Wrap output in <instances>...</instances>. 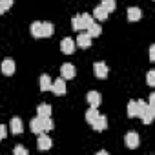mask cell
I'll return each mask as SVG.
<instances>
[{
    "instance_id": "cell-1",
    "label": "cell",
    "mask_w": 155,
    "mask_h": 155,
    "mask_svg": "<svg viewBox=\"0 0 155 155\" xmlns=\"http://www.w3.org/2000/svg\"><path fill=\"white\" fill-rule=\"evenodd\" d=\"M51 91L55 93V95H64L66 93V79H57V81H53V84H51Z\"/></svg>"
},
{
    "instance_id": "cell-19",
    "label": "cell",
    "mask_w": 155,
    "mask_h": 155,
    "mask_svg": "<svg viewBox=\"0 0 155 155\" xmlns=\"http://www.w3.org/2000/svg\"><path fill=\"white\" fill-rule=\"evenodd\" d=\"M37 113H38V117H51V106L49 104H38Z\"/></svg>"
},
{
    "instance_id": "cell-18",
    "label": "cell",
    "mask_w": 155,
    "mask_h": 155,
    "mask_svg": "<svg viewBox=\"0 0 155 155\" xmlns=\"http://www.w3.org/2000/svg\"><path fill=\"white\" fill-rule=\"evenodd\" d=\"M29 128H31V131H33V133H37V135L44 131V128H42V124H40V119H38V117L31 119V122H29Z\"/></svg>"
},
{
    "instance_id": "cell-11",
    "label": "cell",
    "mask_w": 155,
    "mask_h": 155,
    "mask_svg": "<svg viewBox=\"0 0 155 155\" xmlns=\"http://www.w3.org/2000/svg\"><path fill=\"white\" fill-rule=\"evenodd\" d=\"M51 84H53V81H51V77L49 75H40V91H51Z\"/></svg>"
},
{
    "instance_id": "cell-6",
    "label": "cell",
    "mask_w": 155,
    "mask_h": 155,
    "mask_svg": "<svg viewBox=\"0 0 155 155\" xmlns=\"http://www.w3.org/2000/svg\"><path fill=\"white\" fill-rule=\"evenodd\" d=\"M93 73H95V77H99V79H106L108 77V66L104 62H95L93 64Z\"/></svg>"
},
{
    "instance_id": "cell-24",
    "label": "cell",
    "mask_w": 155,
    "mask_h": 155,
    "mask_svg": "<svg viewBox=\"0 0 155 155\" xmlns=\"http://www.w3.org/2000/svg\"><path fill=\"white\" fill-rule=\"evenodd\" d=\"M101 6L108 11V13H113L115 11V8H117V4H115V0H102L101 2Z\"/></svg>"
},
{
    "instance_id": "cell-12",
    "label": "cell",
    "mask_w": 155,
    "mask_h": 155,
    "mask_svg": "<svg viewBox=\"0 0 155 155\" xmlns=\"http://www.w3.org/2000/svg\"><path fill=\"white\" fill-rule=\"evenodd\" d=\"M79 22H81V31H84V29H88V28L91 26L93 17L88 15V13H82V15H79Z\"/></svg>"
},
{
    "instance_id": "cell-22",
    "label": "cell",
    "mask_w": 155,
    "mask_h": 155,
    "mask_svg": "<svg viewBox=\"0 0 155 155\" xmlns=\"http://www.w3.org/2000/svg\"><path fill=\"white\" fill-rule=\"evenodd\" d=\"M38 117V115H37ZM40 119V124H42V128H44V131H51L53 130V120H51V117H38Z\"/></svg>"
},
{
    "instance_id": "cell-25",
    "label": "cell",
    "mask_w": 155,
    "mask_h": 155,
    "mask_svg": "<svg viewBox=\"0 0 155 155\" xmlns=\"http://www.w3.org/2000/svg\"><path fill=\"white\" fill-rule=\"evenodd\" d=\"M99 115H101V113L97 111V108H93V106H91V108H90V110L86 111V120H88V122L91 124V122H93V120H95V119H97Z\"/></svg>"
},
{
    "instance_id": "cell-23",
    "label": "cell",
    "mask_w": 155,
    "mask_h": 155,
    "mask_svg": "<svg viewBox=\"0 0 155 155\" xmlns=\"http://www.w3.org/2000/svg\"><path fill=\"white\" fill-rule=\"evenodd\" d=\"M128 117H139V106H137V101H131L128 104Z\"/></svg>"
},
{
    "instance_id": "cell-2",
    "label": "cell",
    "mask_w": 155,
    "mask_h": 155,
    "mask_svg": "<svg viewBox=\"0 0 155 155\" xmlns=\"http://www.w3.org/2000/svg\"><path fill=\"white\" fill-rule=\"evenodd\" d=\"M60 51L66 53V55H71V53L75 51V40L69 38V37L62 38V42H60Z\"/></svg>"
},
{
    "instance_id": "cell-15",
    "label": "cell",
    "mask_w": 155,
    "mask_h": 155,
    "mask_svg": "<svg viewBox=\"0 0 155 155\" xmlns=\"http://www.w3.org/2000/svg\"><path fill=\"white\" fill-rule=\"evenodd\" d=\"M142 18V11L139 9V8H130L128 9V20L130 22H137V20H140Z\"/></svg>"
},
{
    "instance_id": "cell-8",
    "label": "cell",
    "mask_w": 155,
    "mask_h": 155,
    "mask_svg": "<svg viewBox=\"0 0 155 155\" xmlns=\"http://www.w3.org/2000/svg\"><path fill=\"white\" fill-rule=\"evenodd\" d=\"M91 126H93L95 131H104V130L108 128V119H106L104 115H99V117L91 122Z\"/></svg>"
},
{
    "instance_id": "cell-10",
    "label": "cell",
    "mask_w": 155,
    "mask_h": 155,
    "mask_svg": "<svg viewBox=\"0 0 155 155\" xmlns=\"http://www.w3.org/2000/svg\"><path fill=\"white\" fill-rule=\"evenodd\" d=\"M77 46L79 48H90L91 46V37H90V33H81L79 37H77Z\"/></svg>"
},
{
    "instance_id": "cell-32",
    "label": "cell",
    "mask_w": 155,
    "mask_h": 155,
    "mask_svg": "<svg viewBox=\"0 0 155 155\" xmlns=\"http://www.w3.org/2000/svg\"><path fill=\"white\" fill-rule=\"evenodd\" d=\"M150 106H155V93H150V101H148Z\"/></svg>"
},
{
    "instance_id": "cell-27",
    "label": "cell",
    "mask_w": 155,
    "mask_h": 155,
    "mask_svg": "<svg viewBox=\"0 0 155 155\" xmlns=\"http://www.w3.org/2000/svg\"><path fill=\"white\" fill-rule=\"evenodd\" d=\"M0 6L4 8V11H8L13 8V0H0Z\"/></svg>"
},
{
    "instance_id": "cell-30",
    "label": "cell",
    "mask_w": 155,
    "mask_h": 155,
    "mask_svg": "<svg viewBox=\"0 0 155 155\" xmlns=\"http://www.w3.org/2000/svg\"><path fill=\"white\" fill-rule=\"evenodd\" d=\"M6 135H8V128H6L4 124H0V140L6 139Z\"/></svg>"
},
{
    "instance_id": "cell-9",
    "label": "cell",
    "mask_w": 155,
    "mask_h": 155,
    "mask_svg": "<svg viewBox=\"0 0 155 155\" xmlns=\"http://www.w3.org/2000/svg\"><path fill=\"white\" fill-rule=\"evenodd\" d=\"M0 68H2V73L4 75H13L15 73V60H11V58H4L2 60V66H0Z\"/></svg>"
},
{
    "instance_id": "cell-33",
    "label": "cell",
    "mask_w": 155,
    "mask_h": 155,
    "mask_svg": "<svg viewBox=\"0 0 155 155\" xmlns=\"http://www.w3.org/2000/svg\"><path fill=\"white\" fill-rule=\"evenodd\" d=\"M2 13H4V8H2V6H0V15H2Z\"/></svg>"
},
{
    "instance_id": "cell-26",
    "label": "cell",
    "mask_w": 155,
    "mask_h": 155,
    "mask_svg": "<svg viewBox=\"0 0 155 155\" xmlns=\"http://www.w3.org/2000/svg\"><path fill=\"white\" fill-rule=\"evenodd\" d=\"M146 82H148V86H155V71H153V69L148 71V75H146Z\"/></svg>"
},
{
    "instance_id": "cell-21",
    "label": "cell",
    "mask_w": 155,
    "mask_h": 155,
    "mask_svg": "<svg viewBox=\"0 0 155 155\" xmlns=\"http://www.w3.org/2000/svg\"><path fill=\"white\" fill-rule=\"evenodd\" d=\"M53 31H55V28H53L51 22H42V38L44 37H51Z\"/></svg>"
},
{
    "instance_id": "cell-14",
    "label": "cell",
    "mask_w": 155,
    "mask_h": 155,
    "mask_svg": "<svg viewBox=\"0 0 155 155\" xmlns=\"http://www.w3.org/2000/svg\"><path fill=\"white\" fill-rule=\"evenodd\" d=\"M9 128H11V133H15V135L22 133V130H24V126H22V120H20L18 117H13V119H11V124H9Z\"/></svg>"
},
{
    "instance_id": "cell-20",
    "label": "cell",
    "mask_w": 155,
    "mask_h": 155,
    "mask_svg": "<svg viewBox=\"0 0 155 155\" xmlns=\"http://www.w3.org/2000/svg\"><path fill=\"white\" fill-rule=\"evenodd\" d=\"M31 35L35 38H42V22H33L31 24Z\"/></svg>"
},
{
    "instance_id": "cell-29",
    "label": "cell",
    "mask_w": 155,
    "mask_h": 155,
    "mask_svg": "<svg viewBox=\"0 0 155 155\" xmlns=\"http://www.w3.org/2000/svg\"><path fill=\"white\" fill-rule=\"evenodd\" d=\"M137 106H139V115H140V113L144 111V108L148 106V102H144V101L140 99V101H137Z\"/></svg>"
},
{
    "instance_id": "cell-4",
    "label": "cell",
    "mask_w": 155,
    "mask_h": 155,
    "mask_svg": "<svg viewBox=\"0 0 155 155\" xmlns=\"http://www.w3.org/2000/svg\"><path fill=\"white\" fill-rule=\"evenodd\" d=\"M124 142H126V146H128V148L135 150V148L139 146V135H137L135 131H128V133L124 135Z\"/></svg>"
},
{
    "instance_id": "cell-16",
    "label": "cell",
    "mask_w": 155,
    "mask_h": 155,
    "mask_svg": "<svg viewBox=\"0 0 155 155\" xmlns=\"http://www.w3.org/2000/svg\"><path fill=\"white\" fill-rule=\"evenodd\" d=\"M108 15H110V13H108L102 6H97V8L93 9V17H95L97 20H101V22H102V20H106V18H108Z\"/></svg>"
},
{
    "instance_id": "cell-13",
    "label": "cell",
    "mask_w": 155,
    "mask_h": 155,
    "mask_svg": "<svg viewBox=\"0 0 155 155\" xmlns=\"http://www.w3.org/2000/svg\"><path fill=\"white\" fill-rule=\"evenodd\" d=\"M86 99H88L90 106H93V108H99V104H101V101H102V97H101L99 91H90Z\"/></svg>"
},
{
    "instance_id": "cell-17",
    "label": "cell",
    "mask_w": 155,
    "mask_h": 155,
    "mask_svg": "<svg viewBox=\"0 0 155 155\" xmlns=\"http://www.w3.org/2000/svg\"><path fill=\"white\" fill-rule=\"evenodd\" d=\"M88 33H90V37H91V38L99 37V35L102 33V28H101V24H97V22L93 20V22H91V26L88 28Z\"/></svg>"
},
{
    "instance_id": "cell-3",
    "label": "cell",
    "mask_w": 155,
    "mask_h": 155,
    "mask_svg": "<svg viewBox=\"0 0 155 155\" xmlns=\"http://www.w3.org/2000/svg\"><path fill=\"white\" fill-rule=\"evenodd\" d=\"M139 117L142 119L144 124H150V122L153 120V117H155V106H150V104H148V106L144 108V111H142Z\"/></svg>"
},
{
    "instance_id": "cell-7",
    "label": "cell",
    "mask_w": 155,
    "mask_h": 155,
    "mask_svg": "<svg viewBox=\"0 0 155 155\" xmlns=\"http://www.w3.org/2000/svg\"><path fill=\"white\" fill-rule=\"evenodd\" d=\"M60 75H62V79H73V77L77 75V71H75V66L73 64H62V68H60Z\"/></svg>"
},
{
    "instance_id": "cell-28",
    "label": "cell",
    "mask_w": 155,
    "mask_h": 155,
    "mask_svg": "<svg viewBox=\"0 0 155 155\" xmlns=\"http://www.w3.org/2000/svg\"><path fill=\"white\" fill-rule=\"evenodd\" d=\"M13 153H15V155H28V150H26L24 146H15Z\"/></svg>"
},
{
    "instance_id": "cell-31",
    "label": "cell",
    "mask_w": 155,
    "mask_h": 155,
    "mask_svg": "<svg viewBox=\"0 0 155 155\" xmlns=\"http://www.w3.org/2000/svg\"><path fill=\"white\" fill-rule=\"evenodd\" d=\"M150 60H155V46H150Z\"/></svg>"
},
{
    "instance_id": "cell-5",
    "label": "cell",
    "mask_w": 155,
    "mask_h": 155,
    "mask_svg": "<svg viewBox=\"0 0 155 155\" xmlns=\"http://www.w3.org/2000/svg\"><path fill=\"white\" fill-rule=\"evenodd\" d=\"M37 146H38V150H49L51 146H53V140L48 137V135H44V131L42 133H38V140H37Z\"/></svg>"
}]
</instances>
